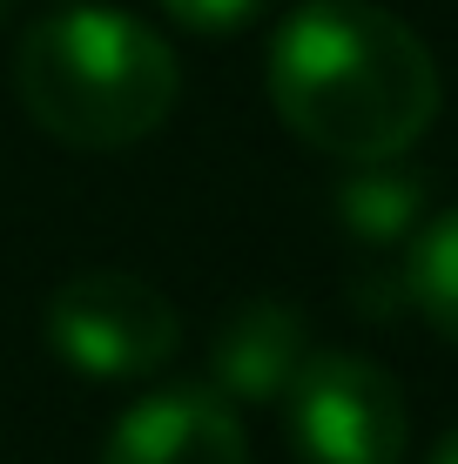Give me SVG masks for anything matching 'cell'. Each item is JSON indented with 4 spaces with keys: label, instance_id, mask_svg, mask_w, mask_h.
<instances>
[{
    "label": "cell",
    "instance_id": "obj_1",
    "mask_svg": "<svg viewBox=\"0 0 458 464\" xmlns=\"http://www.w3.org/2000/svg\"><path fill=\"white\" fill-rule=\"evenodd\" d=\"M270 102L337 162H391L438 121V61L371 0H310L270 41Z\"/></svg>",
    "mask_w": 458,
    "mask_h": 464
},
{
    "label": "cell",
    "instance_id": "obj_2",
    "mask_svg": "<svg viewBox=\"0 0 458 464\" xmlns=\"http://www.w3.org/2000/svg\"><path fill=\"white\" fill-rule=\"evenodd\" d=\"M14 94L61 149H135L176 115L182 61L129 7H54L14 47Z\"/></svg>",
    "mask_w": 458,
    "mask_h": 464
},
{
    "label": "cell",
    "instance_id": "obj_3",
    "mask_svg": "<svg viewBox=\"0 0 458 464\" xmlns=\"http://www.w3.org/2000/svg\"><path fill=\"white\" fill-rule=\"evenodd\" d=\"M182 343V316L155 283L129 269H88L47 296V350L74 377H155Z\"/></svg>",
    "mask_w": 458,
    "mask_h": 464
},
{
    "label": "cell",
    "instance_id": "obj_4",
    "mask_svg": "<svg viewBox=\"0 0 458 464\" xmlns=\"http://www.w3.org/2000/svg\"><path fill=\"white\" fill-rule=\"evenodd\" d=\"M283 411L304 464H404L412 444L404 391L351 350H310L283 391Z\"/></svg>",
    "mask_w": 458,
    "mask_h": 464
},
{
    "label": "cell",
    "instance_id": "obj_5",
    "mask_svg": "<svg viewBox=\"0 0 458 464\" xmlns=\"http://www.w3.org/2000/svg\"><path fill=\"white\" fill-rule=\"evenodd\" d=\"M102 464H249L243 418L210 383H176L122 411L108 430Z\"/></svg>",
    "mask_w": 458,
    "mask_h": 464
},
{
    "label": "cell",
    "instance_id": "obj_6",
    "mask_svg": "<svg viewBox=\"0 0 458 464\" xmlns=\"http://www.w3.org/2000/svg\"><path fill=\"white\" fill-rule=\"evenodd\" d=\"M310 357V324L283 296H249L229 310V324L210 343V391H223L229 404H277L290 391V377Z\"/></svg>",
    "mask_w": 458,
    "mask_h": 464
},
{
    "label": "cell",
    "instance_id": "obj_7",
    "mask_svg": "<svg viewBox=\"0 0 458 464\" xmlns=\"http://www.w3.org/2000/svg\"><path fill=\"white\" fill-rule=\"evenodd\" d=\"M418 216H424V175L418 169H398V155L391 162H351V175L337 188V222L357 243L398 249L418 229Z\"/></svg>",
    "mask_w": 458,
    "mask_h": 464
},
{
    "label": "cell",
    "instance_id": "obj_8",
    "mask_svg": "<svg viewBox=\"0 0 458 464\" xmlns=\"http://www.w3.org/2000/svg\"><path fill=\"white\" fill-rule=\"evenodd\" d=\"M404 296L418 303V316L438 330L445 343H458V209L438 222H424L412 263H404Z\"/></svg>",
    "mask_w": 458,
    "mask_h": 464
},
{
    "label": "cell",
    "instance_id": "obj_9",
    "mask_svg": "<svg viewBox=\"0 0 458 464\" xmlns=\"http://www.w3.org/2000/svg\"><path fill=\"white\" fill-rule=\"evenodd\" d=\"M155 7H162L169 21L182 27V34H210V41H223V34H243V27L257 21L270 0H155Z\"/></svg>",
    "mask_w": 458,
    "mask_h": 464
},
{
    "label": "cell",
    "instance_id": "obj_10",
    "mask_svg": "<svg viewBox=\"0 0 458 464\" xmlns=\"http://www.w3.org/2000/svg\"><path fill=\"white\" fill-rule=\"evenodd\" d=\"M424 464H458V430H452V438H438V451L424 458Z\"/></svg>",
    "mask_w": 458,
    "mask_h": 464
}]
</instances>
